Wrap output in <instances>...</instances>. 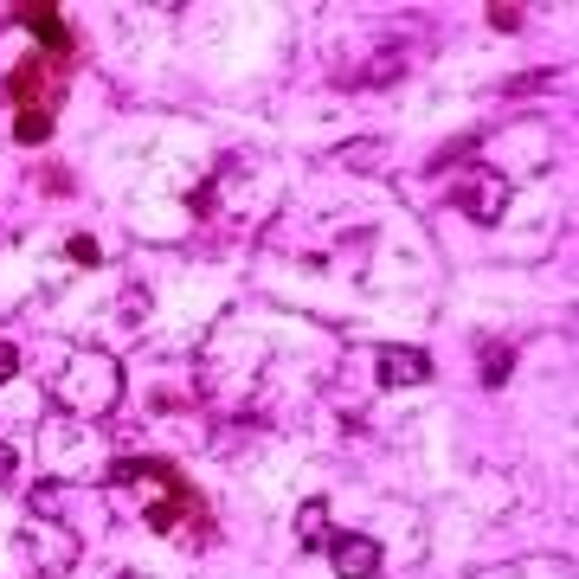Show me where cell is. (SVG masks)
<instances>
[{"label": "cell", "mask_w": 579, "mask_h": 579, "mask_svg": "<svg viewBox=\"0 0 579 579\" xmlns=\"http://www.w3.org/2000/svg\"><path fill=\"white\" fill-rule=\"evenodd\" d=\"M508 367H515V348H483V386H503Z\"/></svg>", "instance_id": "cell-9"}, {"label": "cell", "mask_w": 579, "mask_h": 579, "mask_svg": "<svg viewBox=\"0 0 579 579\" xmlns=\"http://www.w3.org/2000/svg\"><path fill=\"white\" fill-rule=\"evenodd\" d=\"M7 90H13L26 110H52V97H59V65H52V59H26L20 72L7 77Z\"/></svg>", "instance_id": "cell-3"}, {"label": "cell", "mask_w": 579, "mask_h": 579, "mask_svg": "<svg viewBox=\"0 0 579 579\" xmlns=\"http://www.w3.org/2000/svg\"><path fill=\"white\" fill-rule=\"evenodd\" d=\"M13 464H20V457H13V444H0V483L13 477Z\"/></svg>", "instance_id": "cell-14"}, {"label": "cell", "mask_w": 579, "mask_h": 579, "mask_svg": "<svg viewBox=\"0 0 579 579\" xmlns=\"http://www.w3.org/2000/svg\"><path fill=\"white\" fill-rule=\"evenodd\" d=\"M521 13H528V7H503V0H496V7H490V26H496V33H515Z\"/></svg>", "instance_id": "cell-11"}, {"label": "cell", "mask_w": 579, "mask_h": 579, "mask_svg": "<svg viewBox=\"0 0 579 579\" xmlns=\"http://www.w3.org/2000/svg\"><path fill=\"white\" fill-rule=\"evenodd\" d=\"M13 373H20V348H13V342H0V380H13Z\"/></svg>", "instance_id": "cell-13"}, {"label": "cell", "mask_w": 579, "mask_h": 579, "mask_svg": "<svg viewBox=\"0 0 579 579\" xmlns=\"http://www.w3.org/2000/svg\"><path fill=\"white\" fill-rule=\"evenodd\" d=\"M116 579H136V574H116Z\"/></svg>", "instance_id": "cell-15"}, {"label": "cell", "mask_w": 579, "mask_h": 579, "mask_svg": "<svg viewBox=\"0 0 579 579\" xmlns=\"http://www.w3.org/2000/svg\"><path fill=\"white\" fill-rule=\"evenodd\" d=\"M296 534H303V547H322V534H329V503L296 508Z\"/></svg>", "instance_id": "cell-6"}, {"label": "cell", "mask_w": 579, "mask_h": 579, "mask_svg": "<svg viewBox=\"0 0 579 579\" xmlns=\"http://www.w3.org/2000/svg\"><path fill=\"white\" fill-rule=\"evenodd\" d=\"M373 161H386V143H348V148H342V168L373 174Z\"/></svg>", "instance_id": "cell-8"}, {"label": "cell", "mask_w": 579, "mask_h": 579, "mask_svg": "<svg viewBox=\"0 0 579 579\" xmlns=\"http://www.w3.org/2000/svg\"><path fill=\"white\" fill-rule=\"evenodd\" d=\"M20 13V26L33 33V39H46L52 52H65L72 46V33H65V20H59V7H13Z\"/></svg>", "instance_id": "cell-5"}, {"label": "cell", "mask_w": 579, "mask_h": 579, "mask_svg": "<svg viewBox=\"0 0 579 579\" xmlns=\"http://www.w3.org/2000/svg\"><path fill=\"white\" fill-rule=\"evenodd\" d=\"M65 251H72L77 264H97V258H103V251H97V238H72V245H65Z\"/></svg>", "instance_id": "cell-12"}, {"label": "cell", "mask_w": 579, "mask_h": 579, "mask_svg": "<svg viewBox=\"0 0 579 579\" xmlns=\"http://www.w3.org/2000/svg\"><path fill=\"white\" fill-rule=\"evenodd\" d=\"M399 72H406V65H399V52H380V59L361 72V84H393Z\"/></svg>", "instance_id": "cell-10"}, {"label": "cell", "mask_w": 579, "mask_h": 579, "mask_svg": "<svg viewBox=\"0 0 579 579\" xmlns=\"http://www.w3.org/2000/svg\"><path fill=\"white\" fill-rule=\"evenodd\" d=\"M380 386H426L438 367H432V355L426 348H380Z\"/></svg>", "instance_id": "cell-4"}, {"label": "cell", "mask_w": 579, "mask_h": 579, "mask_svg": "<svg viewBox=\"0 0 579 579\" xmlns=\"http://www.w3.org/2000/svg\"><path fill=\"white\" fill-rule=\"evenodd\" d=\"M451 200H457V213L477 219V225H503V213H508L503 168H470L464 181H451Z\"/></svg>", "instance_id": "cell-1"}, {"label": "cell", "mask_w": 579, "mask_h": 579, "mask_svg": "<svg viewBox=\"0 0 579 579\" xmlns=\"http://www.w3.org/2000/svg\"><path fill=\"white\" fill-rule=\"evenodd\" d=\"M13 136L33 148V143H46L52 136V110H20V123H13Z\"/></svg>", "instance_id": "cell-7"}, {"label": "cell", "mask_w": 579, "mask_h": 579, "mask_svg": "<svg viewBox=\"0 0 579 579\" xmlns=\"http://www.w3.org/2000/svg\"><path fill=\"white\" fill-rule=\"evenodd\" d=\"M329 567L342 579H373L380 574V541L373 534H335L329 541Z\"/></svg>", "instance_id": "cell-2"}]
</instances>
